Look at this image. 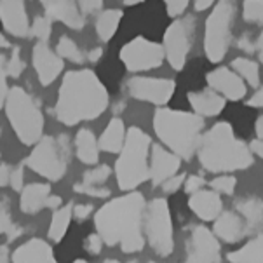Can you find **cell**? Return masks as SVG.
<instances>
[{"label": "cell", "instance_id": "6da1fadb", "mask_svg": "<svg viewBox=\"0 0 263 263\" xmlns=\"http://www.w3.org/2000/svg\"><path fill=\"white\" fill-rule=\"evenodd\" d=\"M146 202L140 192L115 197L103 204L95 215V227L106 246H119L122 253H140L145 248Z\"/></svg>", "mask_w": 263, "mask_h": 263}, {"label": "cell", "instance_id": "7a4b0ae2", "mask_svg": "<svg viewBox=\"0 0 263 263\" xmlns=\"http://www.w3.org/2000/svg\"><path fill=\"white\" fill-rule=\"evenodd\" d=\"M108 105V89L92 70H70L58 89L54 115L61 124L72 127L98 119Z\"/></svg>", "mask_w": 263, "mask_h": 263}, {"label": "cell", "instance_id": "3957f363", "mask_svg": "<svg viewBox=\"0 0 263 263\" xmlns=\"http://www.w3.org/2000/svg\"><path fill=\"white\" fill-rule=\"evenodd\" d=\"M197 157L206 171L218 175H230L253 166V152L249 150V145L235 138L229 122L215 124L202 136Z\"/></svg>", "mask_w": 263, "mask_h": 263}, {"label": "cell", "instance_id": "277c9868", "mask_svg": "<svg viewBox=\"0 0 263 263\" xmlns=\"http://www.w3.org/2000/svg\"><path fill=\"white\" fill-rule=\"evenodd\" d=\"M204 117L194 112L173 108H157L154 114V131L159 140L176 154L190 160L197 154L202 141Z\"/></svg>", "mask_w": 263, "mask_h": 263}, {"label": "cell", "instance_id": "5b68a950", "mask_svg": "<svg viewBox=\"0 0 263 263\" xmlns=\"http://www.w3.org/2000/svg\"><path fill=\"white\" fill-rule=\"evenodd\" d=\"M152 138L140 127H129L126 143L115 160V176L122 192H135L150 180Z\"/></svg>", "mask_w": 263, "mask_h": 263}, {"label": "cell", "instance_id": "8992f818", "mask_svg": "<svg viewBox=\"0 0 263 263\" xmlns=\"http://www.w3.org/2000/svg\"><path fill=\"white\" fill-rule=\"evenodd\" d=\"M4 108L9 126L25 146H33L42 140L46 120L40 105L28 91L20 86L11 87Z\"/></svg>", "mask_w": 263, "mask_h": 263}, {"label": "cell", "instance_id": "52a82bcc", "mask_svg": "<svg viewBox=\"0 0 263 263\" xmlns=\"http://www.w3.org/2000/svg\"><path fill=\"white\" fill-rule=\"evenodd\" d=\"M235 11V0H218L215 9L209 12L204 28V52L211 63H220L229 51Z\"/></svg>", "mask_w": 263, "mask_h": 263}, {"label": "cell", "instance_id": "ba28073f", "mask_svg": "<svg viewBox=\"0 0 263 263\" xmlns=\"http://www.w3.org/2000/svg\"><path fill=\"white\" fill-rule=\"evenodd\" d=\"M25 166L47 181H60L68 169L66 136H44L25 159Z\"/></svg>", "mask_w": 263, "mask_h": 263}, {"label": "cell", "instance_id": "9c48e42d", "mask_svg": "<svg viewBox=\"0 0 263 263\" xmlns=\"http://www.w3.org/2000/svg\"><path fill=\"white\" fill-rule=\"evenodd\" d=\"M145 239L155 255L166 258L175 251L173 239V220L169 204L164 197H155L146 202L145 220H143Z\"/></svg>", "mask_w": 263, "mask_h": 263}, {"label": "cell", "instance_id": "30bf717a", "mask_svg": "<svg viewBox=\"0 0 263 263\" xmlns=\"http://www.w3.org/2000/svg\"><path fill=\"white\" fill-rule=\"evenodd\" d=\"M195 25H197L195 16L186 14L176 17L164 32L162 47L166 52V60L176 72H180L186 63V56H189L195 37Z\"/></svg>", "mask_w": 263, "mask_h": 263}, {"label": "cell", "instance_id": "8fae6325", "mask_svg": "<svg viewBox=\"0 0 263 263\" xmlns=\"http://www.w3.org/2000/svg\"><path fill=\"white\" fill-rule=\"evenodd\" d=\"M119 58L129 72L138 73L159 68L166 58V52H164L162 44L152 42L145 37H136L124 44Z\"/></svg>", "mask_w": 263, "mask_h": 263}, {"label": "cell", "instance_id": "7c38bea8", "mask_svg": "<svg viewBox=\"0 0 263 263\" xmlns=\"http://www.w3.org/2000/svg\"><path fill=\"white\" fill-rule=\"evenodd\" d=\"M126 91L138 101L162 106L171 101L176 91V82L159 77H131L126 82Z\"/></svg>", "mask_w": 263, "mask_h": 263}, {"label": "cell", "instance_id": "4fadbf2b", "mask_svg": "<svg viewBox=\"0 0 263 263\" xmlns=\"http://www.w3.org/2000/svg\"><path fill=\"white\" fill-rule=\"evenodd\" d=\"M186 260L185 263H220L221 246L218 237L208 227L197 225L190 232V237L185 242Z\"/></svg>", "mask_w": 263, "mask_h": 263}, {"label": "cell", "instance_id": "5bb4252c", "mask_svg": "<svg viewBox=\"0 0 263 263\" xmlns=\"http://www.w3.org/2000/svg\"><path fill=\"white\" fill-rule=\"evenodd\" d=\"M32 63L40 86L47 87L60 77L65 68L63 58L49 47V42H37L32 49Z\"/></svg>", "mask_w": 263, "mask_h": 263}, {"label": "cell", "instance_id": "9a60e30c", "mask_svg": "<svg viewBox=\"0 0 263 263\" xmlns=\"http://www.w3.org/2000/svg\"><path fill=\"white\" fill-rule=\"evenodd\" d=\"M206 82L208 87H211L213 91L221 95L225 100L239 101L246 96L244 79L239 73H235L232 68H229V66H220V68L211 70L206 75Z\"/></svg>", "mask_w": 263, "mask_h": 263}, {"label": "cell", "instance_id": "2e32d148", "mask_svg": "<svg viewBox=\"0 0 263 263\" xmlns=\"http://www.w3.org/2000/svg\"><path fill=\"white\" fill-rule=\"evenodd\" d=\"M181 167V157L160 145H152L150 150V181L154 186H162L169 178L176 176Z\"/></svg>", "mask_w": 263, "mask_h": 263}, {"label": "cell", "instance_id": "e0dca14e", "mask_svg": "<svg viewBox=\"0 0 263 263\" xmlns=\"http://www.w3.org/2000/svg\"><path fill=\"white\" fill-rule=\"evenodd\" d=\"M0 23L12 37H28L30 17L26 0H0Z\"/></svg>", "mask_w": 263, "mask_h": 263}, {"label": "cell", "instance_id": "ac0fdd59", "mask_svg": "<svg viewBox=\"0 0 263 263\" xmlns=\"http://www.w3.org/2000/svg\"><path fill=\"white\" fill-rule=\"evenodd\" d=\"M44 12L49 20L60 21L70 30H82L86 26V20L80 14L77 0H40Z\"/></svg>", "mask_w": 263, "mask_h": 263}, {"label": "cell", "instance_id": "d6986e66", "mask_svg": "<svg viewBox=\"0 0 263 263\" xmlns=\"http://www.w3.org/2000/svg\"><path fill=\"white\" fill-rule=\"evenodd\" d=\"M11 263H58L54 249L46 239L32 237L12 251Z\"/></svg>", "mask_w": 263, "mask_h": 263}, {"label": "cell", "instance_id": "ffe728a7", "mask_svg": "<svg viewBox=\"0 0 263 263\" xmlns=\"http://www.w3.org/2000/svg\"><path fill=\"white\" fill-rule=\"evenodd\" d=\"M213 234L227 244H235L248 235L246 221H244V218L240 216L235 209H232V211H223L215 220Z\"/></svg>", "mask_w": 263, "mask_h": 263}, {"label": "cell", "instance_id": "44dd1931", "mask_svg": "<svg viewBox=\"0 0 263 263\" xmlns=\"http://www.w3.org/2000/svg\"><path fill=\"white\" fill-rule=\"evenodd\" d=\"M189 208L202 221H215L223 213V200L215 190H199L189 197Z\"/></svg>", "mask_w": 263, "mask_h": 263}, {"label": "cell", "instance_id": "7402d4cb", "mask_svg": "<svg viewBox=\"0 0 263 263\" xmlns=\"http://www.w3.org/2000/svg\"><path fill=\"white\" fill-rule=\"evenodd\" d=\"M189 103L194 110V114L200 117H216L223 112L227 100L211 87L200 89V91L189 92Z\"/></svg>", "mask_w": 263, "mask_h": 263}, {"label": "cell", "instance_id": "603a6c76", "mask_svg": "<svg viewBox=\"0 0 263 263\" xmlns=\"http://www.w3.org/2000/svg\"><path fill=\"white\" fill-rule=\"evenodd\" d=\"M51 197V185L35 181V183L25 185V189L20 192V209L21 213L28 216H33L46 209L47 199Z\"/></svg>", "mask_w": 263, "mask_h": 263}, {"label": "cell", "instance_id": "cb8c5ba5", "mask_svg": "<svg viewBox=\"0 0 263 263\" xmlns=\"http://www.w3.org/2000/svg\"><path fill=\"white\" fill-rule=\"evenodd\" d=\"M75 155L82 164L86 166H98L100 162V143H98V138L95 133L87 127H80L75 135Z\"/></svg>", "mask_w": 263, "mask_h": 263}, {"label": "cell", "instance_id": "d4e9b609", "mask_svg": "<svg viewBox=\"0 0 263 263\" xmlns=\"http://www.w3.org/2000/svg\"><path fill=\"white\" fill-rule=\"evenodd\" d=\"M127 129L126 124L120 117L110 119V122L106 124L105 131L101 133V136L98 138L100 143V150L106 152V154H120L124 143H126Z\"/></svg>", "mask_w": 263, "mask_h": 263}, {"label": "cell", "instance_id": "484cf974", "mask_svg": "<svg viewBox=\"0 0 263 263\" xmlns=\"http://www.w3.org/2000/svg\"><path fill=\"white\" fill-rule=\"evenodd\" d=\"M235 211L246 221L248 235L261 234L263 229V200L258 197H248L235 202Z\"/></svg>", "mask_w": 263, "mask_h": 263}, {"label": "cell", "instance_id": "4316f807", "mask_svg": "<svg viewBox=\"0 0 263 263\" xmlns=\"http://www.w3.org/2000/svg\"><path fill=\"white\" fill-rule=\"evenodd\" d=\"M73 220V204H65L61 206L60 209H56L52 213V218H51V223H49V230H47V239L51 242H61L66 234H68V229H70V223Z\"/></svg>", "mask_w": 263, "mask_h": 263}, {"label": "cell", "instance_id": "83f0119b", "mask_svg": "<svg viewBox=\"0 0 263 263\" xmlns=\"http://www.w3.org/2000/svg\"><path fill=\"white\" fill-rule=\"evenodd\" d=\"M230 263H263V234L255 235L240 249L227 255Z\"/></svg>", "mask_w": 263, "mask_h": 263}, {"label": "cell", "instance_id": "f1b7e54d", "mask_svg": "<svg viewBox=\"0 0 263 263\" xmlns=\"http://www.w3.org/2000/svg\"><path fill=\"white\" fill-rule=\"evenodd\" d=\"M122 16H124V12L120 11V9H108V11H103L98 14L95 28H96L98 39H100L101 42H110V40H112V37L119 30Z\"/></svg>", "mask_w": 263, "mask_h": 263}, {"label": "cell", "instance_id": "f546056e", "mask_svg": "<svg viewBox=\"0 0 263 263\" xmlns=\"http://www.w3.org/2000/svg\"><path fill=\"white\" fill-rule=\"evenodd\" d=\"M230 68L234 70L235 73H239L249 86L258 87L260 86V66H258L256 61L249 60V58H235L232 61Z\"/></svg>", "mask_w": 263, "mask_h": 263}, {"label": "cell", "instance_id": "4dcf8cb0", "mask_svg": "<svg viewBox=\"0 0 263 263\" xmlns=\"http://www.w3.org/2000/svg\"><path fill=\"white\" fill-rule=\"evenodd\" d=\"M23 234V229L12 221L9 199L0 197V235H7V240H14Z\"/></svg>", "mask_w": 263, "mask_h": 263}, {"label": "cell", "instance_id": "1f68e13d", "mask_svg": "<svg viewBox=\"0 0 263 263\" xmlns=\"http://www.w3.org/2000/svg\"><path fill=\"white\" fill-rule=\"evenodd\" d=\"M56 52H58V56H60V58L68 60V61L77 63V65H82L84 61H86L84 52L80 51L79 46L75 44V40L70 39L68 35H61V37H60V40H58V44H56Z\"/></svg>", "mask_w": 263, "mask_h": 263}, {"label": "cell", "instance_id": "d6a6232c", "mask_svg": "<svg viewBox=\"0 0 263 263\" xmlns=\"http://www.w3.org/2000/svg\"><path fill=\"white\" fill-rule=\"evenodd\" d=\"M52 33V20H49L47 16H37L33 20L32 26H30L28 37L37 39V42H49Z\"/></svg>", "mask_w": 263, "mask_h": 263}, {"label": "cell", "instance_id": "836d02e7", "mask_svg": "<svg viewBox=\"0 0 263 263\" xmlns=\"http://www.w3.org/2000/svg\"><path fill=\"white\" fill-rule=\"evenodd\" d=\"M112 175V169L106 164H98V166L87 169L86 173L82 175V183L86 185H96V186H103V183Z\"/></svg>", "mask_w": 263, "mask_h": 263}, {"label": "cell", "instance_id": "e575fe53", "mask_svg": "<svg viewBox=\"0 0 263 263\" xmlns=\"http://www.w3.org/2000/svg\"><path fill=\"white\" fill-rule=\"evenodd\" d=\"M242 17L246 23L263 26V0H244Z\"/></svg>", "mask_w": 263, "mask_h": 263}, {"label": "cell", "instance_id": "d590c367", "mask_svg": "<svg viewBox=\"0 0 263 263\" xmlns=\"http://www.w3.org/2000/svg\"><path fill=\"white\" fill-rule=\"evenodd\" d=\"M25 68H26V65H25L23 58H21V47L14 46L12 47L11 56H9L6 61V72L11 79H20L21 75H23Z\"/></svg>", "mask_w": 263, "mask_h": 263}, {"label": "cell", "instance_id": "8d00e7d4", "mask_svg": "<svg viewBox=\"0 0 263 263\" xmlns=\"http://www.w3.org/2000/svg\"><path fill=\"white\" fill-rule=\"evenodd\" d=\"M211 190H215L216 194H223V195H234L235 186H237V178L232 175H220L215 180L209 181Z\"/></svg>", "mask_w": 263, "mask_h": 263}, {"label": "cell", "instance_id": "74e56055", "mask_svg": "<svg viewBox=\"0 0 263 263\" xmlns=\"http://www.w3.org/2000/svg\"><path fill=\"white\" fill-rule=\"evenodd\" d=\"M73 192L82 195H87V197H96V199H106L110 197V190L105 189V186H96V185H86L82 181L73 185Z\"/></svg>", "mask_w": 263, "mask_h": 263}, {"label": "cell", "instance_id": "f35d334b", "mask_svg": "<svg viewBox=\"0 0 263 263\" xmlns=\"http://www.w3.org/2000/svg\"><path fill=\"white\" fill-rule=\"evenodd\" d=\"M6 58L0 54V110L6 106V100H7V95H9V87L7 86V72H6Z\"/></svg>", "mask_w": 263, "mask_h": 263}, {"label": "cell", "instance_id": "ab89813d", "mask_svg": "<svg viewBox=\"0 0 263 263\" xmlns=\"http://www.w3.org/2000/svg\"><path fill=\"white\" fill-rule=\"evenodd\" d=\"M103 239L100 237V234H89L86 239H84V249L89 253V255H100L101 249H103Z\"/></svg>", "mask_w": 263, "mask_h": 263}, {"label": "cell", "instance_id": "60d3db41", "mask_svg": "<svg viewBox=\"0 0 263 263\" xmlns=\"http://www.w3.org/2000/svg\"><path fill=\"white\" fill-rule=\"evenodd\" d=\"M77 4L82 16H91L103 11V0H77Z\"/></svg>", "mask_w": 263, "mask_h": 263}, {"label": "cell", "instance_id": "b9f144b4", "mask_svg": "<svg viewBox=\"0 0 263 263\" xmlns=\"http://www.w3.org/2000/svg\"><path fill=\"white\" fill-rule=\"evenodd\" d=\"M189 2H190V0H164V4H166L167 16L180 17L186 11V6H189Z\"/></svg>", "mask_w": 263, "mask_h": 263}, {"label": "cell", "instance_id": "7bdbcfd3", "mask_svg": "<svg viewBox=\"0 0 263 263\" xmlns=\"http://www.w3.org/2000/svg\"><path fill=\"white\" fill-rule=\"evenodd\" d=\"M11 189L14 192H21L25 189V164H20L17 167H12L11 173Z\"/></svg>", "mask_w": 263, "mask_h": 263}, {"label": "cell", "instance_id": "ee69618b", "mask_svg": "<svg viewBox=\"0 0 263 263\" xmlns=\"http://www.w3.org/2000/svg\"><path fill=\"white\" fill-rule=\"evenodd\" d=\"M185 180H186V175H176V176L169 178L166 183H162L164 194H176V192L185 185Z\"/></svg>", "mask_w": 263, "mask_h": 263}, {"label": "cell", "instance_id": "f6af8a7d", "mask_svg": "<svg viewBox=\"0 0 263 263\" xmlns=\"http://www.w3.org/2000/svg\"><path fill=\"white\" fill-rule=\"evenodd\" d=\"M204 185H206V181H204V178L202 176H197V175H190V176H186V180H185V192L186 194H195V192H199V190H202L204 189Z\"/></svg>", "mask_w": 263, "mask_h": 263}, {"label": "cell", "instance_id": "bcb514c9", "mask_svg": "<svg viewBox=\"0 0 263 263\" xmlns=\"http://www.w3.org/2000/svg\"><path fill=\"white\" fill-rule=\"evenodd\" d=\"M92 211H95V206L92 204H73V218L79 221V223H82L84 220H87L89 216L92 215Z\"/></svg>", "mask_w": 263, "mask_h": 263}, {"label": "cell", "instance_id": "7dc6e473", "mask_svg": "<svg viewBox=\"0 0 263 263\" xmlns=\"http://www.w3.org/2000/svg\"><path fill=\"white\" fill-rule=\"evenodd\" d=\"M11 173L12 167L9 164H0V189L11 183Z\"/></svg>", "mask_w": 263, "mask_h": 263}, {"label": "cell", "instance_id": "c3c4849f", "mask_svg": "<svg viewBox=\"0 0 263 263\" xmlns=\"http://www.w3.org/2000/svg\"><path fill=\"white\" fill-rule=\"evenodd\" d=\"M249 106H255V108H263V86L248 100Z\"/></svg>", "mask_w": 263, "mask_h": 263}, {"label": "cell", "instance_id": "681fc988", "mask_svg": "<svg viewBox=\"0 0 263 263\" xmlns=\"http://www.w3.org/2000/svg\"><path fill=\"white\" fill-rule=\"evenodd\" d=\"M249 150L253 152V155H258L260 159H263V140L255 138V140L249 143Z\"/></svg>", "mask_w": 263, "mask_h": 263}, {"label": "cell", "instance_id": "f907efd6", "mask_svg": "<svg viewBox=\"0 0 263 263\" xmlns=\"http://www.w3.org/2000/svg\"><path fill=\"white\" fill-rule=\"evenodd\" d=\"M63 206V200H61L60 195H54L51 194V197L47 199V204H46V209H51V211H56V209H60Z\"/></svg>", "mask_w": 263, "mask_h": 263}, {"label": "cell", "instance_id": "816d5d0a", "mask_svg": "<svg viewBox=\"0 0 263 263\" xmlns=\"http://www.w3.org/2000/svg\"><path fill=\"white\" fill-rule=\"evenodd\" d=\"M215 2H218V0H194V7L197 12H202L208 11L211 6H215Z\"/></svg>", "mask_w": 263, "mask_h": 263}, {"label": "cell", "instance_id": "f5cc1de1", "mask_svg": "<svg viewBox=\"0 0 263 263\" xmlns=\"http://www.w3.org/2000/svg\"><path fill=\"white\" fill-rule=\"evenodd\" d=\"M103 56V47H95V49H91V51L87 52V60L91 61V63H96L100 58Z\"/></svg>", "mask_w": 263, "mask_h": 263}, {"label": "cell", "instance_id": "db71d44e", "mask_svg": "<svg viewBox=\"0 0 263 263\" xmlns=\"http://www.w3.org/2000/svg\"><path fill=\"white\" fill-rule=\"evenodd\" d=\"M11 253H9L7 244H0V263H9L11 261Z\"/></svg>", "mask_w": 263, "mask_h": 263}, {"label": "cell", "instance_id": "11a10c76", "mask_svg": "<svg viewBox=\"0 0 263 263\" xmlns=\"http://www.w3.org/2000/svg\"><path fill=\"white\" fill-rule=\"evenodd\" d=\"M255 131H256V136L260 138V140H263V115H260V117L256 119V122H255Z\"/></svg>", "mask_w": 263, "mask_h": 263}, {"label": "cell", "instance_id": "9f6ffc18", "mask_svg": "<svg viewBox=\"0 0 263 263\" xmlns=\"http://www.w3.org/2000/svg\"><path fill=\"white\" fill-rule=\"evenodd\" d=\"M256 51H258V58H260V61H261V65H263V32H261V35L256 40Z\"/></svg>", "mask_w": 263, "mask_h": 263}, {"label": "cell", "instance_id": "6f0895ef", "mask_svg": "<svg viewBox=\"0 0 263 263\" xmlns=\"http://www.w3.org/2000/svg\"><path fill=\"white\" fill-rule=\"evenodd\" d=\"M7 47H11V42L6 39V35L0 32V49H7Z\"/></svg>", "mask_w": 263, "mask_h": 263}, {"label": "cell", "instance_id": "680465c9", "mask_svg": "<svg viewBox=\"0 0 263 263\" xmlns=\"http://www.w3.org/2000/svg\"><path fill=\"white\" fill-rule=\"evenodd\" d=\"M146 0H124V4L126 6H138V4H143Z\"/></svg>", "mask_w": 263, "mask_h": 263}, {"label": "cell", "instance_id": "91938a15", "mask_svg": "<svg viewBox=\"0 0 263 263\" xmlns=\"http://www.w3.org/2000/svg\"><path fill=\"white\" fill-rule=\"evenodd\" d=\"M103 263H120L119 260H115V258H106Z\"/></svg>", "mask_w": 263, "mask_h": 263}, {"label": "cell", "instance_id": "94428289", "mask_svg": "<svg viewBox=\"0 0 263 263\" xmlns=\"http://www.w3.org/2000/svg\"><path fill=\"white\" fill-rule=\"evenodd\" d=\"M72 263H87V261L84 260V258H77V260H73Z\"/></svg>", "mask_w": 263, "mask_h": 263}, {"label": "cell", "instance_id": "6125c7cd", "mask_svg": "<svg viewBox=\"0 0 263 263\" xmlns=\"http://www.w3.org/2000/svg\"><path fill=\"white\" fill-rule=\"evenodd\" d=\"M127 263H138L136 260H133V261H127Z\"/></svg>", "mask_w": 263, "mask_h": 263}, {"label": "cell", "instance_id": "be15d7a7", "mask_svg": "<svg viewBox=\"0 0 263 263\" xmlns=\"http://www.w3.org/2000/svg\"><path fill=\"white\" fill-rule=\"evenodd\" d=\"M148 263H157V261H148Z\"/></svg>", "mask_w": 263, "mask_h": 263}, {"label": "cell", "instance_id": "e7e4bbea", "mask_svg": "<svg viewBox=\"0 0 263 263\" xmlns=\"http://www.w3.org/2000/svg\"><path fill=\"white\" fill-rule=\"evenodd\" d=\"M0 133H2V131H0Z\"/></svg>", "mask_w": 263, "mask_h": 263}]
</instances>
